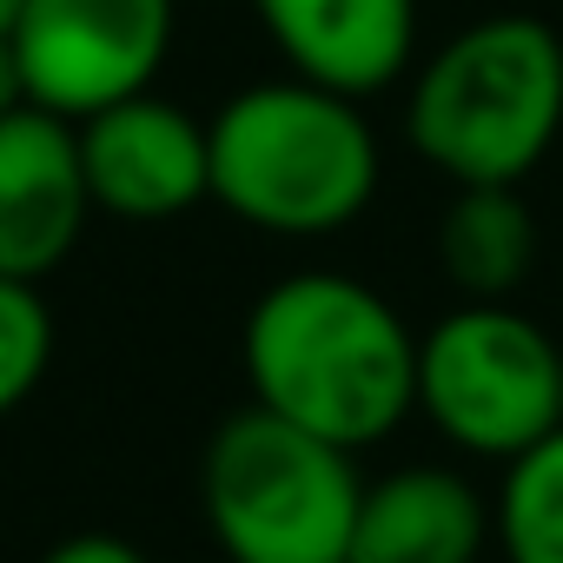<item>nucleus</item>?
<instances>
[{
    "mask_svg": "<svg viewBox=\"0 0 563 563\" xmlns=\"http://www.w3.org/2000/svg\"><path fill=\"white\" fill-rule=\"evenodd\" d=\"M245 398L339 451L385 444L418 398L411 319L352 272H286L239 325Z\"/></svg>",
    "mask_w": 563,
    "mask_h": 563,
    "instance_id": "1",
    "label": "nucleus"
},
{
    "mask_svg": "<svg viewBox=\"0 0 563 563\" xmlns=\"http://www.w3.org/2000/svg\"><path fill=\"white\" fill-rule=\"evenodd\" d=\"M438 265L464 299H510L537 272V212L517 186H457L438 219Z\"/></svg>",
    "mask_w": 563,
    "mask_h": 563,
    "instance_id": "11",
    "label": "nucleus"
},
{
    "mask_svg": "<svg viewBox=\"0 0 563 563\" xmlns=\"http://www.w3.org/2000/svg\"><path fill=\"white\" fill-rule=\"evenodd\" d=\"M490 497L457 464H398L365 484L345 563H484Z\"/></svg>",
    "mask_w": 563,
    "mask_h": 563,
    "instance_id": "10",
    "label": "nucleus"
},
{
    "mask_svg": "<svg viewBox=\"0 0 563 563\" xmlns=\"http://www.w3.org/2000/svg\"><path fill=\"white\" fill-rule=\"evenodd\" d=\"M179 41V0H21L8 27L27 107L87 120L159 80Z\"/></svg>",
    "mask_w": 563,
    "mask_h": 563,
    "instance_id": "6",
    "label": "nucleus"
},
{
    "mask_svg": "<svg viewBox=\"0 0 563 563\" xmlns=\"http://www.w3.org/2000/svg\"><path fill=\"white\" fill-rule=\"evenodd\" d=\"M14 107H27V87H21V67H14V47H8V34H0V120H8Z\"/></svg>",
    "mask_w": 563,
    "mask_h": 563,
    "instance_id": "15",
    "label": "nucleus"
},
{
    "mask_svg": "<svg viewBox=\"0 0 563 563\" xmlns=\"http://www.w3.org/2000/svg\"><path fill=\"white\" fill-rule=\"evenodd\" d=\"M54 365V312L34 278H0V418H14Z\"/></svg>",
    "mask_w": 563,
    "mask_h": 563,
    "instance_id": "13",
    "label": "nucleus"
},
{
    "mask_svg": "<svg viewBox=\"0 0 563 563\" xmlns=\"http://www.w3.org/2000/svg\"><path fill=\"white\" fill-rule=\"evenodd\" d=\"M358 497V451L272 418L252 398L199 451V517L225 563H345Z\"/></svg>",
    "mask_w": 563,
    "mask_h": 563,
    "instance_id": "4",
    "label": "nucleus"
},
{
    "mask_svg": "<svg viewBox=\"0 0 563 563\" xmlns=\"http://www.w3.org/2000/svg\"><path fill=\"white\" fill-rule=\"evenodd\" d=\"M93 219L74 120L14 107L0 120V278H41L67 265Z\"/></svg>",
    "mask_w": 563,
    "mask_h": 563,
    "instance_id": "9",
    "label": "nucleus"
},
{
    "mask_svg": "<svg viewBox=\"0 0 563 563\" xmlns=\"http://www.w3.org/2000/svg\"><path fill=\"white\" fill-rule=\"evenodd\" d=\"M405 140L451 186H523L563 140V34L484 14L405 74Z\"/></svg>",
    "mask_w": 563,
    "mask_h": 563,
    "instance_id": "3",
    "label": "nucleus"
},
{
    "mask_svg": "<svg viewBox=\"0 0 563 563\" xmlns=\"http://www.w3.org/2000/svg\"><path fill=\"white\" fill-rule=\"evenodd\" d=\"M490 543L504 563H563V424L504 464L490 490Z\"/></svg>",
    "mask_w": 563,
    "mask_h": 563,
    "instance_id": "12",
    "label": "nucleus"
},
{
    "mask_svg": "<svg viewBox=\"0 0 563 563\" xmlns=\"http://www.w3.org/2000/svg\"><path fill=\"white\" fill-rule=\"evenodd\" d=\"M252 21L286 74L352 100L405 87L411 60L424 54L418 0H252Z\"/></svg>",
    "mask_w": 563,
    "mask_h": 563,
    "instance_id": "8",
    "label": "nucleus"
},
{
    "mask_svg": "<svg viewBox=\"0 0 563 563\" xmlns=\"http://www.w3.org/2000/svg\"><path fill=\"white\" fill-rule=\"evenodd\" d=\"M80 140V173L93 212L120 225H166L212 199V153H206V120L166 93H133L113 100L87 120H74Z\"/></svg>",
    "mask_w": 563,
    "mask_h": 563,
    "instance_id": "7",
    "label": "nucleus"
},
{
    "mask_svg": "<svg viewBox=\"0 0 563 563\" xmlns=\"http://www.w3.org/2000/svg\"><path fill=\"white\" fill-rule=\"evenodd\" d=\"M14 14H21V0H0V34L14 27Z\"/></svg>",
    "mask_w": 563,
    "mask_h": 563,
    "instance_id": "16",
    "label": "nucleus"
},
{
    "mask_svg": "<svg viewBox=\"0 0 563 563\" xmlns=\"http://www.w3.org/2000/svg\"><path fill=\"white\" fill-rule=\"evenodd\" d=\"M206 153L212 199L265 239L352 232L385 186V146L365 100L299 74L225 93L206 120Z\"/></svg>",
    "mask_w": 563,
    "mask_h": 563,
    "instance_id": "2",
    "label": "nucleus"
},
{
    "mask_svg": "<svg viewBox=\"0 0 563 563\" xmlns=\"http://www.w3.org/2000/svg\"><path fill=\"white\" fill-rule=\"evenodd\" d=\"M41 563H153V556L133 537H120V530H74V537L47 543Z\"/></svg>",
    "mask_w": 563,
    "mask_h": 563,
    "instance_id": "14",
    "label": "nucleus"
},
{
    "mask_svg": "<svg viewBox=\"0 0 563 563\" xmlns=\"http://www.w3.org/2000/svg\"><path fill=\"white\" fill-rule=\"evenodd\" d=\"M411 411L477 464H510L563 424V345L510 299H464L418 332Z\"/></svg>",
    "mask_w": 563,
    "mask_h": 563,
    "instance_id": "5",
    "label": "nucleus"
}]
</instances>
